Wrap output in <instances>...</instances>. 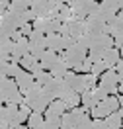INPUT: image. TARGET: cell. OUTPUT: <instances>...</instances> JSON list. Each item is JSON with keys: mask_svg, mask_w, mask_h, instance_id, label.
<instances>
[{"mask_svg": "<svg viewBox=\"0 0 123 129\" xmlns=\"http://www.w3.org/2000/svg\"><path fill=\"white\" fill-rule=\"evenodd\" d=\"M90 47H102V49L113 47V39L107 33H90Z\"/></svg>", "mask_w": 123, "mask_h": 129, "instance_id": "cell-12", "label": "cell"}, {"mask_svg": "<svg viewBox=\"0 0 123 129\" xmlns=\"http://www.w3.org/2000/svg\"><path fill=\"white\" fill-rule=\"evenodd\" d=\"M45 41H47V49L51 51H63V35H59V33H51V35H45Z\"/></svg>", "mask_w": 123, "mask_h": 129, "instance_id": "cell-20", "label": "cell"}, {"mask_svg": "<svg viewBox=\"0 0 123 129\" xmlns=\"http://www.w3.org/2000/svg\"><path fill=\"white\" fill-rule=\"evenodd\" d=\"M55 8H57V12H59V22L61 24H65V22H68L70 18H72V10L68 8V4H55Z\"/></svg>", "mask_w": 123, "mask_h": 129, "instance_id": "cell-25", "label": "cell"}, {"mask_svg": "<svg viewBox=\"0 0 123 129\" xmlns=\"http://www.w3.org/2000/svg\"><path fill=\"white\" fill-rule=\"evenodd\" d=\"M119 104H123V96H121V98H119Z\"/></svg>", "mask_w": 123, "mask_h": 129, "instance_id": "cell-41", "label": "cell"}, {"mask_svg": "<svg viewBox=\"0 0 123 129\" xmlns=\"http://www.w3.org/2000/svg\"><path fill=\"white\" fill-rule=\"evenodd\" d=\"M18 31L22 33L24 37H29V33L33 31V25L29 24V22H27V24H24V25H22V27H20V29H18Z\"/></svg>", "mask_w": 123, "mask_h": 129, "instance_id": "cell-34", "label": "cell"}, {"mask_svg": "<svg viewBox=\"0 0 123 129\" xmlns=\"http://www.w3.org/2000/svg\"><path fill=\"white\" fill-rule=\"evenodd\" d=\"M106 71H107V64L104 63V61H96V63H92V71H90V73L94 74V76L106 73Z\"/></svg>", "mask_w": 123, "mask_h": 129, "instance_id": "cell-30", "label": "cell"}, {"mask_svg": "<svg viewBox=\"0 0 123 129\" xmlns=\"http://www.w3.org/2000/svg\"><path fill=\"white\" fill-rule=\"evenodd\" d=\"M2 102H4V100H2V96H0V108H2Z\"/></svg>", "mask_w": 123, "mask_h": 129, "instance_id": "cell-40", "label": "cell"}, {"mask_svg": "<svg viewBox=\"0 0 123 129\" xmlns=\"http://www.w3.org/2000/svg\"><path fill=\"white\" fill-rule=\"evenodd\" d=\"M14 129H27V127H24V125H18V127H14Z\"/></svg>", "mask_w": 123, "mask_h": 129, "instance_id": "cell-39", "label": "cell"}, {"mask_svg": "<svg viewBox=\"0 0 123 129\" xmlns=\"http://www.w3.org/2000/svg\"><path fill=\"white\" fill-rule=\"evenodd\" d=\"M63 88H65V80H63V78H53V76H51V80L47 82L45 86H43V90H45V92H47V94H49L53 100L61 96Z\"/></svg>", "mask_w": 123, "mask_h": 129, "instance_id": "cell-13", "label": "cell"}, {"mask_svg": "<svg viewBox=\"0 0 123 129\" xmlns=\"http://www.w3.org/2000/svg\"><path fill=\"white\" fill-rule=\"evenodd\" d=\"M29 2L31 0H12L8 10L10 12H25V10H29Z\"/></svg>", "mask_w": 123, "mask_h": 129, "instance_id": "cell-26", "label": "cell"}, {"mask_svg": "<svg viewBox=\"0 0 123 129\" xmlns=\"http://www.w3.org/2000/svg\"><path fill=\"white\" fill-rule=\"evenodd\" d=\"M102 61L107 64V69H111L113 64L119 63V49H115V47H107L106 51H104V57H102Z\"/></svg>", "mask_w": 123, "mask_h": 129, "instance_id": "cell-19", "label": "cell"}, {"mask_svg": "<svg viewBox=\"0 0 123 129\" xmlns=\"http://www.w3.org/2000/svg\"><path fill=\"white\" fill-rule=\"evenodd\" d=\"M59 59V53H55V51H51V49H45L43 53H41L39 57H37V61H39L41 69H45V71H49L51 67L55 64V61Z\"/></svg>", "mask_w": 123, "mask_h": 129, "instance_id": "cell-16", "label": "cell"}, {"mask_svg": "<svg viewBox=\"0 0 123 129\" xmlns=\"http://www.w3.org/2000/svg\"><path fill=\"white\" fill-rule=\"evenodd\" d=\"M84 25H86V31L88 33H104L106 29V20L100 16V14H90V16L84 18Z\"/></svg>", "mask_w": 123, "mask_h": 129, "instance_id": "cell-10", "label": "cell"}, {"mask_svg": "<svg viewBox=\"0 0 123 129\" xmlns=\"http://www.w3.org/2000/svg\"><path fill=\"white\" fill-rule=\"evenodd\" d=\"M66 25V35L72 37V39H78L80 35H84L86 31V25H84V20H78V18H70L68 22H65Z\"/></svg>", "mask_w": 123, "mask_h": 129, "instance_id": "cell-11", "label": "cell"}, {"mask_svg": "<svg viewBox=\"0 0 123 129\" xmlns=\"http://www.w3.org/2000/svg\"><path fill=\"white\" fill-rule=\"evenodd\" d=\"M76 45H78L82 51H88V49H90V33H84V35H80V37L76 39Z\"/></svg>", "mask_w": 123, "mask_h": 129, "instance_id": "cell-31", "label": "cell"}, {"mask_svg": "<svg viewBox=\"0 0 123 129\" xmlns=\"http://www.w3.org/2000/svg\"><path fill=\"white\" fill-rule=\"evenodd\" d=\"M20 64L24 67V69L27 71V73H31L33 69L41 67V64H39V61H37V59H35V57H33L31 53H25V55L22 57V59H20Z\"/></svg>", "mask_w": 123, "mask_h": 129, "instance_id": "cell-22", "label": "cell"}, {"mask_svg": "<svg viewBox=\"0 0 123 129\" xmlns=\"http://www.w3.org/2000/svg\"><path fill=\"white\" fill-rule=\"evenodd\" d=\"M66 71H68V67H66L65 57H61V55H59V59L55 61V64H53V67L49 69V74L53 76V78H63Z\"/></svg>", "mask_w": 123, "mask_h": 129, "instance_id": "cell-18", "label": "cell"}, {"mask_svg": "<svg viewBox=\"0 0 123 129\" xmlns=\"http://www.w3.org/2000/svg\"><path fill=\"white\" fill-rule=\"evenodd\" d=\"M117 84H119V76L115 71H106L102 74V80H100V88L106 92L107 96H111L117 92Z\"/></svg>", "mask_w": 123, "mask_h": 129, "instance_id": "cell-8", "label": "cell"}, {"mask_svg": "<svg viewBox=\"0 0 123 129\" xmlns=\"http://www.w3.org/2000/svg\"><path fill=\"white\" fill-rule=\"evenodd\" d=\"M88 117V110L82 108H72L70 112H66L61 115V127H76L80 121H84Z\"/></svg>", "mask_w": 123, "mask_h": 129, "instance_id": "cell-4", "label": "cell"}, {"mask_svg": "<svg viewBox=\"0 0 123 129\" xmlns=\"http://www.w3.org/2000/svg\"><path fill=\"white\" fill-rule=\"evenodd\" d=\"M53 102V98L43 90V86H39V84H33L29 90H25L24 92V104L29 108V110H33V112H45V108Z\"/></svg>", "mask_w": 123, "mask_h": 129, "instance_id": "cell-1", "label": "cell"}, {"mask_svg": "<svg viewBox=\"0 0 123 129\" xmlns=\"http://www.w3.org/2000/svg\"><path fill=\"white\" fill-rule=\"evenodd\" d=\"M27 123H29V127H31V129H39V127H43L45 119H43V115H41V113L33 112L31 115L27 117Z\"/></svg>", "mask_w": 123, "mask_h": 129, "instance_id": "cell-27", "label": "cell"}, {"mask_svg": "<svg viewBox=\"0 0 123 129\" xmlns=\"http://www.w3.org/2000/svg\"><path fill=\"white\" fill-rule=\"evenodd\" d=\"M92 129H109V127H107L106 119H102V117H96V119L92 121Z\"/></svg>", "mask_w": 123, "mask_h": 129, "instance_id": "cell-33", "label": "cell"}, {"mask_svg": "<svg viewBox=\"0 0 123 129\" xmlns=\"http://www.w3.org/2000/svg\"><path fill=\"white\" fill-rule=\"evenodd\" d=\"M65 61H66V67H70V69H76V67H80V63L84 61V57H86V51H82L76 43H74L70 49H66L65 51Z\"/></svg>", "mask_w": 123, "mask_h": 129, "instance_id": "cell-9", "label": "cell"}, {"mask_svg": "<svg viewBox=\"0 0 123 129\" xmlns=\"http://www.w3.org/2000/svg\"><path fill=\"white\" fill-rule=\"evenodd\" d=\"M117 108H119V100L113 98V96H107V98H104V100L98 102V106L92 110V115L94 117H106L111 112H117Z\"/></svg>", "mask_w": 123, "mask_h": 129, "instance_id": "cell-5", "label": "cell"}, {"mask_svg": "<svg viewBox=\"0 0 123 129\" xmlns=\"http://www.w3.org/2000/svg\"><path fill=\"white\" fill-rule=\"evenodd\" d=\"M76 43V39H72V37H68V35H63V51H66V49H70Z\"/></svg>", "mask_w": 123, "mask_h": 129, "instance_id": "cell-35", "label": "cell"}, {"mask_svg": "<svg viewBox=\"0 0 123 129\" xmlns=\"http://www.w3.org/2000/svg\"><path fill=\"white\" fill-rule=\"evenodd\" d=\"M121 127H123V125H121Z\"/></svg>", "mask_w": 123, "mask_h": 129, "instance_id": "cell-45", "label": "cell"}, {"mask_svg": "<svg viewBox=\"0 0 123 129\" xmlns=\"http://www.w3.org/2000/svg\"><path fill=\"white\" fill-rule=\"evenodd\" d=\"M80 100H82V106L90 112V110H94L96 106H98V100H96V96L92 94V90H86V92H82L80 94Z\"/></svg>", "mask_w": 123, "mask_h": 129, "instance_id": "cell-23", "label": "cell"}, {"mask_svg": "<svg viewBox=\"0 0 123 129\" xmlns=\"http://www.w3.org/2000/svg\"><path fill=\"white\" fill-rule=\"evenodd\" d=\"M4 78H6V76H0V86L4 84Z\"/></svg>", "mask_w": 123, "mask_h": 129, "instance_id": "cell-38", "label": "cell"}, {"mask_svg": "<svg viewBox=\"0 0 123 129\" xmlns=\"http://www.w3.org/2000/svg\"><path fill=\"white\" fill-rule=\"evenodd\" d=\"M24 69L20 67V64H16V63H8V69H6V76L8 78H16L18 74L22 73Z\"/></svg>", "mask_w": 123, "mask_h": 129, "instance_id": "cell-29", "label": "cell"}, {"mask_svg": "<svg viewBox=\"0 0 123 129\" xmlns=\"http://www.w3.org/2000/svg\"><path fill=\"white\" fill-rule=\"evenodd\" d=\"M121 119H123V112H121Z\"/></svg>", "mask_w": 123, "mask_h": 129, "instance_id": "cell-43", "label": "cell"}, {"mask_svg": "<svg viewBox=\"0 0 123 129\" xmlns=\"http://www.w3.org/2000/svg\"><path fill=\"white\" fill-rule=\"evenodd\" d=\"M10 2H12V0H0V6H2V8H4V10H8Z\"/></svg>", "mask_w": 123, "mask_h": 129, "instance_id": "cell-37", "label": "cell"}, {"mask_svg": "<svg viewBox=\"0 0 123 129\" xmlns=\"http://www.w3.org/2000/svg\"><path fill=\"white\" fill-rule=\"evenodd\" d=\"M39 129H43V127H39Z\"/></svg>", "mask_w": 123, "mask_h": 129, "instance_id": "cell-44", "label": "cell"}, {"mask_svg": "<svg viewBox=\"0 0 123 129\" xmlns=\"http://www.w3.org/2000/svg\"><path fill=\"white\" fill-rule=\"evenodd\" d=\"M68 8L72 10V18L84 20L86 16H90L98 10V2L96 0H70Z\"/></svg>", "mask_w": 123, "mask_h": 129, "instance_id": "cell-3", "label": "cell"}, {"mask_svg": "<svg viewBox=\"0 0 123 129\" xmlns=\"http://www.w3.org/2000/svg\"><path fill=\"white\" fill-rule=\"evenodd\" d=\"M119 55H123V47H121V49H119Z\"/></svg>", "mask_w": 123, "mask_h": 129, "instance_id": "cell-42", "label": "cell"}, {"mask_svg": "<svg viewBox=\"0 0 123 129\" xmlns=\"http://www.w3.org/2000/svg\"><path fill=\"white\" fill-rule=\"evenodd\" d=\"M16 84H18V88H20V92H25V90H29L33 84H35V78H33L31 73L22 71V73L16 76Z\"/></svg>", "mask_w": 123, "mask_h": 129, "instance_id": "cell-15", "label": "cell"}, {"mask_svg": "<svg viewBox=\"0 0 123 129\" xmlns=\"http://www.w3.org/2000/svg\"><path fill=\"white\" fill-rule=\"evenodd\" d=\"M59 100H63L68 108H76V106L80 104V94H76L70 86H66V84H65V88H63V92H61Z\"/></svg>", "mask_w": 123, "mask_h": 129, "instance_id": "cell-14", "label": "cell"}, {"mask_svg": "<svg viewBox=\"0 0 123 129\" xmlns=\"http://www.w3.org/2000/svg\"><path fill=\"white\" fill-rule=\"evenodd\" d=\"M27 43H29V53H31L35 59L47 49V41H45V33L37 31V29H33L29 33V37H27Z\"/></svg>", "mask_w": 123, "mask_h": 129, "instance_id": "cell-6", "label": "cell"}, {"mask_svg": "<svg viewBox=\"0 0 123 129\" xmlns=\"http://www.w3.org/2000/svg\"><path fill=\"white\" fill-rule=\"evenodd\" d=\"M66 108L68 106L63 102V100H53L47 108H45V117H51V115H57V117H61L63 113L66 112Z\"/></svg>", "mask_w": 123, "mask_h": 129, "instance_id": "cell-17", "label": "cell"}, {"mask_svg": "<svg viewBox=\"0 0 123 129\" xmlns=\"http://www.w3.org/2000/svg\"><path fill=\"white\" fill-rule=\"evenodd\" d=\"M76 71H82L84 74H88L92 71V61L88 59V57H84V61L80 63V67H76Z\"/></svg>", "mask_w": 123, "mask_h": 129, "instance_id": "cell-32", "label": "cell"}, {"mask_svg": "<svg viewBox=\"0 0 123 129\" xmlns=\"http://www.w3.org/2000/svg\"><path fill=\"white\" fill-rule=\"evenodd\" d=\"M0 96L10 106H20L24 102V96H22V92L18 88L16 80H12V78H4V84L0 86Z\"/></svg>", "mask_w": 123, "mask_h": 129, "instance_id": "cell-2", "label": "cell"}, {"mask_svg": "<svg viewBox=\"0 0 123 129\" xmlns=\"http://www.w3.org/2000/svg\"><path fill=\"white\" fill-rule=\"evenodd\" d=\"M115 73H117V76H119V82H123V61L117 63V71H115Z\"/></svg>", "mask_w": 123, "mask_h": 129, "instance_id": "cell-36", "label": "cell"}, {"mask_svg": "<svg viewBox=\"0 0 123 129\" xmlns=\"http://www.w3.org/2000/svg\"><path fill=\"white\" fill-rule=\"evenodd\" d=\"M33 78H35V84H39V86H45L47 82L51 80V74L49 71H45V69H41V67H37V69H33L31 71Z\"/></svg>", "mask_w": 123, "mask_h": 129, "instance_id": "cell-21", "label": "cell"}, {"mask_svg": "<svg viewBox=\"0 0 123 129\" xmlns=\"http://www.w3.org/2000/svg\"><path fill=\"white\" fill-rule=\"evenodd\" d=\"M104 51L106 49H102V47H90V53H88V59H90L92 63H96V61H102V57H104Z\"/></svg>", "mask_w": 123, "mask_h": 129, "instance_id": "cell-28", "label": "cell"}, {"mask_svg": "<svg viewBox=\"0 0 123 129\" xmlns=\"http://www.w3.org/2000/svg\"><path fill=\"white\" fill-rule=\"evenodd\" d=\"M106 123L109 129H121V112H111L109 115H106Z\"/></svg>", "mask_w": 123, "mask_h": 129, "instance_id": "cell-24", "label": "cell"}, {"mask_svg": "<svg viewBox=\"0 0 123 129\" xmlns=\"http://www.w3.org/2000/svg\"><path fill=\"white\" fill-rule=\"evenodd\" d=\"M29 10L33 12L35 18H49L51 12L55 10V2L53 0H31Z\"/></svg>", "mask_w": 123, "mask_h": 129, "instance_id": "cell-7", "label": "cell"}]
</instances>
